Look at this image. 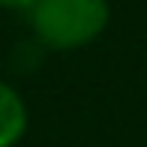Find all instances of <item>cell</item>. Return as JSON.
Here are the masks:
<instances>
[{
	"label": "cell",
	"mask_w": 147,
	"mask_h": 147,
	"mask_svg": "<svg viewBox=\"0 0 147 147\" xmlns=\"http://www.w3.org/2000/svg\"><path fill=\"white\" fill-rule=\"evenodd\" d=\"M33 39L45 51H78L93 45L111 24L108 0H39L27 12Z\"/></svg>",
	"instance_id": "1"
},
{
	"label": "cell",
	"mask_w": 147,
	"mask_h": 147,
	"mask_svg": "<svg viewBox=\"0 0 147 147\" xmlns=\"http://www.w3.org/2000/svg\"><path fill=\"white\" fill-rule=\"evenodd\" d=\"M30 126V108L24 96L0 78V147H15L27 135Z\"/></svg>",
	"instance_id": "2"
},
{
	"label": "cell",
	"mask_w": 147,
	"mask_h": 147,
	"mask_svg": "<svg viewBox=\"0 0 147 147\" xmlns=\"http://www.w3.org/2000/svg\"><path fill=\"white\" fill-rule=\"evenodd\" d=\"M39 0H0V9L6 12H30Z\"/></svg>",
	"instance_id": "3"
}]
</instances>
